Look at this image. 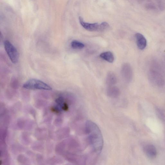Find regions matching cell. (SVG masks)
<instances>
[{
    "mask_svg": "<svg viewBox=\"0 0 165 165\" xmlns=\"http://www.w3.org/2000/svg\"><path fill=\"white\" fill-rule=\"evenodd\" d=\"M24 88L31 90H50L52 88L47 84L38 79H31L23 85Z\"/></svg>",
    "mask_w": 165,
    "mask_h": 165,
    "instance_id": "cell-1",
    "label": "cell"
},
{
    "mask_svg": "<svg viewBox=\"0 0 165 165\" xmlns=\"http://www.w3.org/2000/svg\"><path fill=\"white\" fill-rule=\"evenodd\" d=\"M5 51L12 63L16 64L19 59V54L16 48L8 40L4 42Z\"/></svg>",
    "mask_w": 165,
    "mask_h": 165,
    "instance_id": "cell-2",
    "label": "cell"
},
{
    "mask_svg": "<svg viewBox=\"0 0 165 165\" xmlns=\"http://www.w3.org/2000/svg\"><path fill=\"white\" fill-rule=\"evenodd\" d=\"M121 74L126 81L130 82L131 81L133 77V71L129 64L125 63L122 66Z\"/></svg>",
    "mask_w": 165,
    "mask_h": 165,
    "instance_id": "cell-3",
    "label": "cell"
},
{
    "mask_svg": "<svg viewBox=\"0 0 165 165\" xmlns=\"http://www.w3.org/2000/svg\"><path fill=\"white\" fill-rule=\"evenodd\" d=\"M79 22L81 25L85 29L90 32L99 31L100 25L97 23H89L85 22L81 17H79Z\"/></svg>",
    "mask_w": 165,
    "mask_h": 165,
    "instance_id": "cell-4",
    "label": "cell"
},
{
    "mask_svg": "<svg viewBox=\"0 0 165 165\" xmlns=\"http://www.w3.org/2000/svg\"><path fill=\"white\" fill-rule=\"evenodd\" d=\"M137 44L139 49L143 50L147 45V42L144 36L141 34L137 33L135 35Z\"/></svg>",
    "mask_w": 165,
    "mask_h": 165,
    "instance_id": "cell-5",
    "label": "cell"
},
{
    "mask_svg": "<svg viewBox=\"0 0 165 165\" xmlns=\"http://www.w3.org/2000/svg\"><path fill=\"white\" fill-rule=\"evenodd\" d=\"M144 151L147 156L150 159H154L157 156V150L154 145H146L144 147Z\"/></svg>",
    "mask_w": 165,
    "mask_h": 165,
    "instance_id": "cell-6",
    "label": "cell"
},
{
    "mask_svg": "<svg viewBox=\"0 0 165 165\" xmlns=\"http://www.w3.org/2000/svg\"><path fill=\"white\" fill-rule=\"evenodd\" d=\"M106 82L109 86H113L117 83V79L114 73L112 72H109L107 74Z\"/></svg>",
    "mask_w": 165,
    "mask_h": 165,
    "instance_id": "cell-7",
    "label": "cell"
},
{
    "mask_svg": "<svg viewBox=\"0 0 165 165\" xmlns=\"http://www.w3.org/2000/svg\"><path fill=\"white\" fill-rule=\"evenodd\" d=\"M100 57L102 59L110 63H112L114 60V55L111 51L102 53L100 54Z\"/></svg>",
    "mask_w": 165,
    "mask_h": 165,
    "instance_id": "cell-8",
    "label": "cell"
},
{
    "mask_svg": "<svg viewBox=\"0 0 165 165\" xmlns=\"http://www.w3.org/2000/svg\"><path fill=\"white\" fill-rule=\"evenodd\" d=\"M108 95L110 96L115 97L119 95L120 91L119 89L115 86H109L107 90Z\"/></svg>",
    "mask_w": 165,
    "mask_h": 165,
    "instance_id": "cell-9",
    "label": "cell"
},
{
    "mask_svg": "<svg viewBox=\"0 0 165 165\" xmlns=\"http://www.w3.org/2000/svg\"><path fill=\"white\" fill-rule=\"evenodd\" d=\"M71 45V47L75 50L82 49L85 47L84 45L82 43L76 40L72 41Z\"/></svg>",
    "mask_w": 165,
    "mask_h": 165,
    "instance_id": "cell-10",
    "label": "cell"
},
{
    "mask_svg": "<svg viewBox=\"0 0 165 165\" xmlns=\"http://www.w3.org/2000/svg\"><path fill=\"white\" fill-rule=\"evenodd\" d=\"M109 28V25L108 23L103 22L100 24L99 31L103 32L104 31Z\"/></svg>",
    "mask_w": 165,
    "mask_h": 165,
    "instance_id": "cell-11",
    "label": "cell"
}]
</instances>
